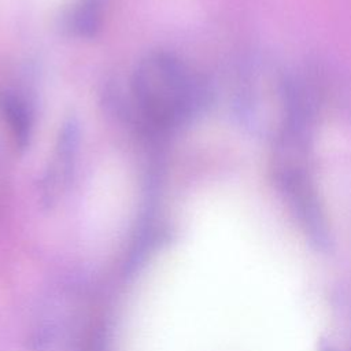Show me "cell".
<instances>
[{"label":"cell","mask_w":351,"mask_h":351,"mask_svg":"<svg viewBox=\"0 0 351 351\" xmlns=\"http://www.w3.org/2000/svg\"><path fill=\"white\" fill-rule=\"evenodd\" d=\"M0 111L14 138L15 147L25 151L33 134V114L27 103L18 95L4 92L0 96Z\"/></svg>","instance_id":"5"},{"label":"cell","mask_w":351,"mask_h":351,"mask_svg":"<svg viewBox=\"0 0 351 351\" xmlns=\"http://www.w3.org/2000/svg\"><path fill=\"white\" fill-rule=\"evenodd\" d=\"M282 191L295 214L310 236L317 241L325 240V223L318 200L311 185L299 171H287L280 180Z\"/></svg>","instance_id":"3"},{"label":"cell","mask_w":351,"mask_h":351,"mask_svg":"<svg viewBox=\"0 0 351 351\" xmlns=\"http://www.w3.org/2000/svg\"><path fill=\"white\" fill-rule=\"evenodd\" d=\"M78 123L75 119H69L60 129L52 162L43 180V191L48 202L55 199V196L70 182L78 151Z\"/></svg>","instance_id":"2"},{"label":"cell","mask_w":351,"mask_h":351,"mask_svg":"<svg viewBox=\"0 0 351 351\" xmlns=\"http://www.w3.org/2000/svg\"><path fill=\"white\" fill-rule=\"evenodd\" d=\"M130 90L141 121L160 133L185 126L207 103L200 75L165 51L151 52L137 63Z\"/></svg>","instance_id":"1"},{"label":"cell","mask_w":351,"mask_h":351,"mask_svg":"<svg viewBox=\"0 0 351 351\" xmlns=\"http://www.w3.org/2000/svg\"><path fill=\"white\" fill-rule=\"evenodd\" d=\"M106 3L107 0H75L63 16V29L78 38L95 37L103 23Z\"/></svg>","instance_id":"4"}]
</instances>
